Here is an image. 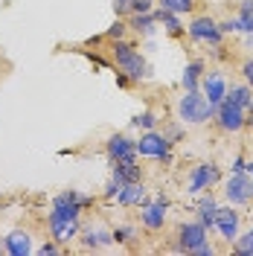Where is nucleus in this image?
Returning a JSON list of instances; mask_svg holds the SVG:
<instances>
[{"mask_svg": "<svg viewBox=\"0 0 253 256\" xmlns=\"http://www.w3.org/2000/svg\"><path fill=\"white\" fill-rule=\"evenodd\" d=\"M178 116L184 122H190V126H204L210 116H216V108L206 102L204 94L186 90V94L180 96V102H178Z\"/></svg>", "mask_w": 253, "mask_h": 256, "instance_id": "nucleus-1", "label": "nucleus"}, {"mask_svg": "<svg viewBox=\"0 0 253 256\" xmlns=\"http://www.w3.org/2000/svg\"><path fill=\"white\" fill-rule=\"evenodd\" d=\"M114 62H116V67H120L131 82H140V79L148 76V64L142 62L140 52L131 47V44H126L122 38L114 41Z\"/></svg>", "mask_w": 253, "mask_h": 256, "instance_id": "nucleus-2", "label": "nucleus"}, {"mask_svg": "<svg viewBox=\"0 0 253 256\" xmlns=\"http://www.w3.org/2000/svg\"><path fill=\"white\" fill-rule=\"evenodd\" d=\"M90 204H94V198H90V195H82V192H76V190H67V192H62V195L52 198V210H56L62 218H70V222H79V216L90 207Z\"/></svg>", "mask_w": 253, "mask_h": 256, "instance_id": "nucleus-3", "label": "nucleus"}, {"mask_svg": "<svg viewBox=\"0 0 253 256\" xmlns=\"http://www.w3.org/2000/svg\"><path fill=\"white\" fill-rule=\"evenodd\" d=\"M137 154H142V158H160V160H166V163H172V143L166 140V134H158L154 128L152 131H146L140 140H137Z\"/></svg>", "mask_w": 253, "mask_h": 256, "instance_id": "nucleus-4", "label": "nucleus"}, {"mask_svg": "<svg viewBox=\"0 0 253 256\" xmlns=\"http://www.w3.org/2000/svg\"><path fill=\"white\" fill-rule=\"evenodd\" d=\"M227 201H230V207H244V204H250L253 201V178L248 172H233L230 180H227Z\"/></svg>", "mask_w": 253, "mask_h": 256, "instance_id": "nucleus-5", "label": "nucleus"}, {"mask_svg": "<svg viewBox=\"0 0 253 256\" xmlns=\"http://www.w3.org/2000/svg\"><path fill=\"white\" fill-rule=\"evenodd\" d=\"M218 180H222V169H218L216 163H198V166H192V172H190L186 192H192V195H201L204 190L216 186Z\"/></svg>", "mask_w": 253, "mask_h": 256, "instance_id": "nucleus-6", "label": "nucleus"}, {"mask_svg": "<svg viewBox=\"0 0 253 256\" xmlns=\"http://www.w3.org/2000/svg\"><path fill=\"white\" fill-rule=\"evenodd\" d=\"M201 242H206V227L201 222H186L178 227V244H174V250L178 254H192Z\"/></svg>", "mask_w": 253, "mask_h": 256, "instance_id": "nucleus-7", "label": "nucleus"}, {"mask_svg": "<svg viewBox=\"0 0 253 256\" xmlns=\"http://www.w3.org/2000/svg\"><path fill=\"white\" fill-rule=\"evenodd\" d=\"M190 38L192 41H204V44H212V47H218L224 38L222 26L212 20V18H195L190 24Z\"/></svg>", "mask_w": 253, "mask_h": 256, "instance_id": "nucleus-8", "label": "nucleus"}, {"mask_svg": "<svg viewBox=\"0 0 253 256\" xmlns=\"http://www.w3.org/2000/svg\"><path fill=\"white\" fill-rule=\"evenodd\" d=\"M216 120H218V126H222L224 131L236 134V131L244 128V108H238V105H233V102L224 99L222 105L216 108Z\"/></svg>", "mask_w": 253, "mask_h": 256, "instance_id": "nucleus-9", "label": "nucleus"}, {"mask_svg": "<svg viewBox=\"0 0 253 256\" xmlns=\"http://www.w3.org/2000/svg\"><path fill=\"white\" fill-rule=\"evenodd\" d=\"M105 152H108V160H111V163H120V160H137V146L131 143L126 134H111Z\"/></svg>", "mask_w": 253, "mask_h": 256, "instance_id": "nucleus-10", "label": "nucleus"}, {"mask_svg": "<svg viewBox=\"0 0 253 256\" xmlns=\"http://www.w3.org/2000/svg\"><path fill=\"white\" fill-rule=\"evenodd\" d=\"M50 222V230H52V239L58 242V244H67V242H73L79 236V222H70V218H62L56 210L47 216Z\"/></svg>", "mask_w": 253, "mask_h": 256, "instance_id": "nucleus-11", "label": "nucleus"}, {"mask_svg": "<svg viewBox=\"0 0 253 256\" xmlns=\"http://www.w3.org/2000/svg\"><path fill=\"white\" fill-rule=\"evenodd\" d=\"M166 210H169V198H166V195H158L154 204L146 201V204H142V212H140L142 224H146L148 230H160L163 222H166Z\"/></svg>", "mask_w": 253, "mask_h": 256, "instance_id": "nucleus-12", "label": "nucleus"}, {"mask_svg": "<svg viewBox=\"0 0 253 256\" xmlns=\"http://www.w3.org/2000/svg\"><path fill=\"white\" fill-rule=\"evenodd\" d=\"M201 84H204L206 102H210L212 108H218V105L224 102V96H227V82H224V76L218 73V70H212V73L201 76Z\"/></svg>", "mask_w": 253, "mask_h": 256, "instance_id": "nucleus-13", "label": "nucleus"}, {"mask_svg": "<svg viewBox=\"0 0 253 256\" xmlns=\"http://www.w3.org/2000/svg\"><path fill=\"white\" fill-rule=\"evenodd\" d=\"M216 230L227 242H233L238 236V212H233V207H218L216 210Z\"/></svg>", "mask_w": 253, "mask_h": 256, "instance_id": "nucleus-14", "label": "nucleus"}, {"mask_svg": "<svg viewBox=\"0 0 253 256\" xmlns=\"http://www.w3.org/2000/svg\"><path fill=\"white\" fill-rule=\"evenodd\" d=\"M3 250L9 256H26L32 254V239L26 230H12L6 239H3Z\"/></svg>", "mask_w": 253, "mask_h": 256, "instance_id": "nucleus-15", "label": "nucleus"}, {"mask_svg": "<svg viewBox=\"0 0 253 256\" xmlns=\"http://www.w3.org/2000/svg\"><path fill=\"white\" fill-rule=\"evenodd\" d=\"M111 178L120 184H137L142 180V169L137 166V160H120V163H111Z\"/></svg>", "mask_w": 253, "mask_h": 256, "instance_id": "nucleus-16", "label": "nucleus"}, {"mask_svg": "<svg viewBox=\"0 0 253 256\" xmlns=\"http://www.w3.org/2000/svg\"><path fill=\"white\" fill-rule=\"evenodd\" d=\"M148 198H146V190H142V184H122L120 192H116V204H122V207H134V204H146Z\"/></svg>", "mask_w": 253, "mask_h": 256, "instance_id": "nucleus-17", "label": "nucleus"}, {"mask_svg": "<svg viewBox=\"0 0 253 256\" xmlns=\"http://www.w3.org/2000/svg\"><path fill=\"white\" fill-rule=\"evenodd\" d=\"M82 242H84V248H90V250H96V248H108V244H114V233L105 230V227H88L84 236H82Z\"/></svg>", "mask_w": 253, "mask_h": 256, "instance_id": "nucleus-18", "label": "nucleus"}, {"mask_svg": "<svg viewBox=\"0 0 253 256\" xmlns=\"http://www.w3.org/2000/svg\"><path fill=\"white\" fill-rule=\"evenodd\" d=\"M152 15H154V20H158V24H163V30L169 32L172 38H178V35L184 32V24H180V20H178V15H174V12H169V9H163V6H160V9H154V12H152Z\"/></svg>", "mask_w": 253, "mask_h": 256, "instance_id": "nucleus-19", "label": "nucleus"}, {"mask_svg": "<svg viewBox=\"0 0 253 256\" xmlns=\"http://www.w3.org/2000/svg\"><path fill=\"white\" fill-rule=\"evenodd\" d=\"M224 99L248 111V105L253 102V88L250 84H233V88H227V96H224Z\"/></svg>", "mask_w": 253, "mask_h": 256, "instance_id": "nucleus-20", "label": "nucleus"}, {"mask_svg": "<svg viewBox=\"0 0 253 256\" xmlns=\"http://www.w3.org/2000/svg\"><path fill=\"white\" fill-rule=\"evenodd\" d=\"M216 210H218V204L212 201V195H204L198 201V222L204 227H216Z\"/></svg>", "mask_w": 253, "mask_h": 256, "instance_id": "nucleus-21", "label": "nucleus"}, {"mask_svg": "<svg viewBox=\"0 0 253 256\" xmlns=\"http://www.w3.org/2000/svg\"><path fill=\"white\" fill-rule=\"evenodd\" d=\"M154 15L152 12H131V20H128V26H134V30H140L142 35H152L154 32Z\"/></svg>", "mask_w": 253, "mask_h": 256, "instance_id": "nucleus-22", "label": "nucleus"}, {"mask_svg": "<svg viewBox=\"0 0 253 256\" xmlns=\"http://www.w3.org/2000/svg\"><path fill=\"white\" fill-rule=\"evenodd\" d=\"M201 73H204V62H190L186 70H184V88H186V90H198Z\"/></svg>", "mask_w": 253, "mask_h": 256, "instance_id": "nucleus-23", "label": "nucleus"}, {"mask_svg": "<svg viewBox=\"0 0 253 256\" xmlns=\"http://www.w3.org/2000/svg\"><path fill=\"white\" fill-rule=\"evenodd\" d=\"M236 20H238V32H250L253 35V0H242Z\"/></svg>", "mask_w": 253, "mask_h": 256, "instance_id": "nucleus-24", "label": "nucleus"}, {"mask_svg": "<svg viewBox=\"0 0 253 256\" xmlns=\"http://www.w3.org/2000/svg\"><path fill=\"white\" fill-rule=\"evenodd\" d=\"M160 6L169 9V12H174V15H184V12H192L195 0H160Z\"/></svg>", "mask_w": 253, "mask_h": 256, "instance_id": "nucleus-25", "label": "nucleus"}, {"mask_svg": "<svg viewBox=\"0 0 253 256\" xmlns=\"http://www.w3.org/2000/svg\"><path fill=\"white\" fill-rule=\"evenodd\" d=\"M236 254L238 256H253V227L244 236H236Z\"/></svg>", "mask_w": 253, "mask_h": 256, "instance_id": "nucleus-26", "label": "nucleus"}, {"mask_svg": "<svg viewBox=\"0 0 253 256\" xmlns=\"http://www.w3.org/2000/svg\"><path fill=\"white\" fill-rule=\"evenodd\" d=\"M131 122H134L137 128H142V131H152V128L158 126V116H154L152 111H142V114H137Z\"/></svg>", "mask_w": 253, "mask_h": 256, "instance_id": "nucleus-27", "label": "nucleus"}, {"mask_svg": "<svg viewBox=\"0 0 253 256\" xmlns=\"http://www.w3.org/2000/svg\"><path fill=\"white\" fill-rule=\"evenodd\" d=\"M126 30H128V24H126V20H120V18H116V20H114V26H111L108 32H105V38H111V41H120V38L126 35Z\"/></svg>", "mask_w": 253, "mask_h": 256, "instance_id": "nucleus-28", "label": "nucleus"}, {"mask_svg": "<svg viewBox=\"0 0 253 256\" xmlns=\"http://www.w3.org/2000/svg\"><path fill=\"white\" fill-rule=\"evenodd\" d=\"M131 6H134V0H114V12H116V18L131 15Z\"/></svg>", "mask_w": 253, "mask_h": 256, "instance_id": "nucleus-29", "label": "nucleus"}, {"mask_svg": "<svg viewBox=\"0 0 253 256\" xmlns=\"http://www.w3.org/2000/svg\"><path fill=\"white\" fill-rule=\"evenodd\" d=\"M38 254L41 256H56V254H62V244H58V242H44V244L38 248Z\"/></svg>", "mask_w": 253, "mask_h": 256, "instance_id": "nucleus-30", "label": "nucleus"}, {"mask_svg": "<svg viewBox=\"0 0 253 256\" xmlns=\"http://www.w3.org/2000/svg\"><path fill=\"white\" fill-rule=\"evenodd\" d=\"M111 233H114V242H131L134 227H116V230H111Z\"/></svg>", "mask_w": 253, "mask_h": 256, "instance_id": "nucleus-31", "label": "nucleus"}, {"mask_svg": "<svg viewBox=\"0 0 253 256\" xmlns=\"http://www.w3.org/2000/svg\"><path fill=\"white\" fill-rule=\"evenodd\" d=\"M163 134H166V140H169V143H174V140H180V137H184V128H180V126H169Z\"/></svg>", "mask_w": 253, "mask_h": 256, "instance_id": "nucleus-32", "label": "nucleus"}, {"mask_svg": "<svg viewBox=\"0 0 253 256\" xmlns=\"http://www.w3.org/2000/svg\"><path fill=\"white\" fill-rule=\"evenodd\" d=\"M242 76H244V82L253 88V58H248V62L242 64Z\"/></svg>", "mask_w": 253, "mask_h": 256, "instance_id": "nucleus-33", "label": "nucleus"}, {"mask_svg": "<svg viewBox=\"0 0 253 256\" xmlns=\"http://www.w3.org/2000/svg\"><path fill=\"white\" fill-rule=\"evenodd\" d=\"M192 254H195V256H212V254H216V248H212L210 242H201V244H198Z\"/></svg>", "mask_w": 253, "mask_h": 256, "instance_id": "nucleus-34", "label": "nucleus"}, {"mask_svg": "<svg viewBox=\"0 0 253 256\" xmlns=\"http://www.w3.org/2000/svg\"><path fill=\"white\" fill-rule=\"evenodd\" d=\"M152 3H154V0H134L131 12H152Z\"/></svg>", "mask_w": 253, "mask_h": 256, "instance_id": "nucleus-35", "label": "nucleus"}, {"mask_svg": "<svg viewBox=\"0 0 253 256\" xmlns=\"http://www.w3.org/2000/svg\"><path fill=\"white\" fill-rule=\"evenodd\" d=\"M120 186H122V184H120V180H114V178H111V184L105 186V198H116V192H120Z\"/></svg>", "mask_w": 253, "mask_h": 256, "instance_id": "nucleus-36", "label": "nucleus"}, {"mask_svg": "<svg viewBox=\"0 0 253 256\" xmlns=\"http://www.w3.org/2000/svg\"><path fill=\"white\" fill-rule=\"evenodd\" d=\"M233 172H248V160L242 158V154L233 158Z\"/></svg>", "mask_w": 253, "mask_h": 256, "instance_id": "nucleus-37", "label": "nucleus"}, {"mask_svg": "<svg viewBox=\"0 0 253 256\" xmlns=\"http://www.w3.org/2000/svg\"><path fill=\"white\" fill-rule=\"evenodd\" d=\"M116 84H120V88H128V84H131V79H128L126 73H116Z\"/></svg>", "mask_w": 253, "mask_h": 256, "instance_id": "nucleus-38", "label": "nucleus"}, {"mask_svg": "<svg viewBox=\"0 0 253 256\" xmlns=\"http://www.w3.org/2000/svg\"><path fill=\"white\" fill-rule=\"evenodd\" d=\"M244 126H253V102L248 105V111H244Z\"/></svg>", "mask_w": 253, "mask_h": 256, "instance_id": "nucleus-39", "label": "nucleus"}]
</instances>
